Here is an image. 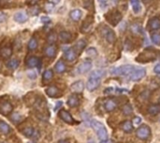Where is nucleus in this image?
<instances>
[{"label": "nucleus", "mask_w": 160, "mask_h": 143, "mask_svg": "<svg viewBox=\"0 0 160 143\" xmlns=\"http://www.w3.org/2000/svg\"><path fill=\"white\" fill-rule=\"evenodd\" d=\"M160 56V51L157 50L147 49L136 58V61L139 63H148L151 61H155Z\"/></svg>", "instance_id": "1"}, {"label": "nucleus", "mask_w": 160, "mask_h": 143, "mask_svg": "<svg viewBox=\"0 0 160 143\" xmlns=\"http://www.w3.org/2000/svg\"><path fill=\"white\" fill-rule=\"evenodd\" d=\"M90 125L92 126V128L97 132L98 137L101 141L108 140V132H107V130L105 128V126H104L100 122L93 120V121H91Z\"/></svg>", "instance_id": "2"}, {"label": "nucleus", "mask_w": 160, "mask_h": 143, "mask_svg": "<svg viewBox=\"0 0 160 143\" xmlns=\"http://www.w3.org/2000/svg\"><path fill=\"white\" fill-rule=\"evenodd\" d=\"M135 70V67L133 66H122L118 67H113L111 68L110 72L113 75H117V76H127V75L132 74V72Z\"/></svg>", "instance_id": "3"}, {"label": "nucleus", "mask_w": 160, "mask_h": 143, "mask_svg": "<svg viewBox=\"0 0 160 143\" xmlns=\"http://www.w3.org/2000/svg\"><path fill=\"white\" fill-rule=\"evenodd\" d=\"M105 18H106V20L111 23V25L116 26L118 23L121 22V20H122V14L117 10H113L109 11V12H108L105 15Z\"/></svg>", "instance_id": "4"}, {"label": "nucleus", "mask_w": 160, "mask_h": 143, "mask_svg": "<svg viewBox=\"0 0 160 143\" xmlns=\"http://www.w3.org/2000/svg\"><path fill=\"white\" fill-rule=\"evenodd\" d=\"M101 34L104 38H105L106 40L111 43V44H113V43H114L115 39H116V37H115V33L114 31L110 28L109 26H103L102 29H101Z\"/></svg>", "instance_id": "5"}, {"label": "nucleus", "mask_w": 160, "mask_h": 143, "mask_svg": "<svg viewBox=\"0 0 160 143\" xmlns=\"http://www.w3.org/2000/svg\"><path fill=\"white\" fill-rule=\"evenodd\" d=\"M136 135H137V137L139 138H141V140H147L151 135L150 127L147 126V125L139 126L138 128V130H137V132H136Z\"/></svg>", "instance_id": "6"}, {"label": "nucleus", "mask_w": 160, "mask_h": 143, "mask_svg": "<svg viewBox=\"0 0 160 143\" xmlns=\"http://www.w3.org/2000/svg\"><path fill=\"white\" fill-rule=\"evenodd\" d=\"M146 75V70L142 67H139V68L135 69L132 74L129 76L130 81H141L142 78H144Z\"/></svg>", "instance_id": "7"}, {"label": "nucleus", "mask_w": 160, "mask_h": 143, "mask_svg": "<svg viewBox=\"0 0 160 143\" xmlns=\"http://www.w3.org/2000/svg\"><path fill=\"white\" fill-rule=\"evenodd\" d=\"M118 103L115 98H108L104 101V108L107 111H113L117 108Z\"/></svg>", "instance_id": "8"}, {"label": "nucleus", "mask_w": 160, "mask_h": 143, "mask_svg": "<svg viewBox=\"0 0 160 143\" xmlns=\"http://www.w3.org/2000/svg\"><path fill=\"white\" fill-rule=\"evenodd\" d=\"M59 117L60 119H61L62 121H64L65 122H67V124H69V125H73L74 124V120H73V118L72 116L70 115L69 112H67V110H60V112H59Z\"/></svg>", "instance_id": "9"}, {"label": "nucleus", "mask_w": 160, "mask_h": 143, "mask_svg": "<svg viewBox=\"0 0 160 143\" xmlns=\"http://www.w3.org/2000/svg\"><path fill=\"white\" fill-rule=\"evenodd\" d=\"M100 84V79H93V78H89L86 84V88L88 89V91L90 92H93L95 89L98 88Z\"/></svg>", "instance_id": "10"}, {"label": "nucleus", "mask_w": 160, "mask_h": 143, "mask_svg": "<svg viewBox=\"0 0 160 143\" xmlns=\"http://www.w3.org/2000/svg\"><path fill=\"white\" fill-rule=\"evenodd\" d=\"M64 58L69 62H73L76 60L77 53H76V51H74L73 48H69V49H67L65 51V53H64Z\"/></svg>", "instance_id": "11"}, {"label": "nucleus", "mask_w": 160, "mask_h": 143, "mask_svg": "<svg viewBox=\"0 0 160 143\" xmlns=\"http://www.w3.org/2000/svg\"><path fill=\"white\" fill-rule=\"evenodd\" d=\"M93 22H94V18L92 16H88V17L84 20V22L82 25V33H87L91 30V27L92 25H93Z\"/></svg>", "instance_id": "12"}, {"label": "nucleus", "mask_w": 160, "mask_h": 143, "mask_svg": "<svg viewBox=\"0 0 160 143\" xmlns=\"http://www.w3.org/2000/svg\"><path fill=\"white\" fill-rule=\"evenodd\" d=\"M92 68V62L89 60L83 61L81 65L79 66L78 67V72L80 74H84L88 71H90V69Z\"/></svg>", "instance_id": "13"}, {"label": "nucleus", "mask_w": 160, "mask_h": 143, "mask_svg": "<svg viewBox=\"0 0 160 143\" xmlns=\"http://www.w3.org/2000/svg\"><path fill=\"white\" fill-rule=\"evenodd\" d=\"M70 89L73 93L80 94V93L82 92L83 89H84V83H83L82 81H77L71 84Z\"/></svg>", "instance_id": "14"}, {"label": "nucleus", "mask_w": 160, "mask_h": 143, "mask_svg": "<svg viewBox=\"0 0 160 143\" xmlns=\"http://www.w3.org/2000/svg\"><path fill=\"white\" fill-rule=\"evenodd\" d=\"M14 21L18 23H25L27 20H28V14L25 11H20V12H17L14 15Z\"/></svg>", "instance_id": "15"}, {"label": "nucleus", "mask_w": 160, "mask_h": 143, "mask_svg": "<svg viewBox=\"0 0 160 143\" xmlns=\"http://www.w3.org/2000/svg\"><path fill=\"white\" fill-rule=\"evenodd\" d=\"M13 109L12 105L10 102H4L3 104L0 106V113L3 115H8L10 114Z\"/></svg>", "instance_id": "16"}, {"label": "nucleus", "mask_w": 160, "mask_h": 143, "mask_svg": "<svg viewBox=\"0 0 160 143\" xmlns=\"http://www.w3.org/2000/svg\"><path fill=\"white\" fill-rule=\"evenodd\" d=\"M148 28L151 30H158L160 29V20L157 17H154L150 19L148 23Z\"/></svg>", "instance_id": "17"}, {"label": "nucleus", "mask_w": 160, "mask_h": 143, "mask_svg": "<svg viewBox=\"0 0 160 143\" xmlns=\"http://www.w3.org/2000/svg\"><path fill=\"white\" fill-rule=\"evenodd\" d=\"M46 94L47 95H49L50 97H58L61 96L60 95V92L56 86H51L49 88L46 89Z\"/></svg>", "instance_id": "18"}, {"label": "nucleus", "mask_w": 160, "mask_h": 143, "mask_svg": "<svg viewBox=\"0 0 160 143\" xmlns=\"http://www.w3.org/2000/svg\"><path fill=\"white\" fill-rule=\"evenodd\" d=\"M44 51H45V54L47 55L48 57L53 58L57 53V48L55 45H49L48 47H46V49Z\"/></svg>", "instance_id": "19"}, {"label": "nucleus", "mask_w": 160, "mask_h": 143, "mask_svg": "<svg viewBox=\"0 0 160 143\" xmlns=\"http://www.w3.org/2000/svg\"><path fill=\"white\" fill-rule=\"evenodd\" d=\"M86 44H87L86 40H84V39H80L73 48L74 51H76V53H81L82 51L86 47Z\"/></svg>", "instance_id": "20"}, {"label": "nucleus", "mask_w": 160, "mask_h": 143, "mask_svg": "<svg viewBox=\"0 0 160 143\" xmlns=\"http://www.w3.org/2000/svg\"><path fill=\"white\" fill-rule=\"evenodd\" d=\"M59 38L63 42H69L72 39V35L67 31H62L59 34Z\"/></svg>", "instance_id": "21"}, {"label": "nucleus", "mask_w": 160, "mask_h": 143, "mask_svg": "<svg viewBox=\"0 0 160 143\" xmlns=\"http://www.w3.org/2000/svg\"><path fill=\"white\" fill-rule=\"evenodd\" d=\"M54 69L55 71H56L57 73L59 74H62L66 71L67 69V66L65 62H64L63 60H59L56 64H55V66H54Z\"/></svg>", "instance_id": "22"}, {"label": "nucleus", "mask_w": 160, "mask_h": 143, "mask_svg": "<svg viewBox=\"0 0 160 143\" xmlns=\"http://www.w3.org/2000/svg\"><path fill=\"white\" fill-rule=\"evenodd\" d=\"M121 129L126 133H130L133 130V125H132V122L130 121H125L123 122L121 125H120Z\"/></svg>", "instance_id": "23"}, {"label": "nucleus", "mask_w": 160, "mask_h": 143, "mask_svg": "<svg viewBox=\"0 0 160 143\" xmlns=\"http://www.w3.org/2000/svg\"><path fill=\"white\" fill-rule=\"evenodd\" d=\"M82 15V10H81L75 9V10L70 11L69 17L71 18V20H73V21L77 22V21H79V20H81Z\"/></svg>", "instance_id": "24"}, {"label": "nucleus", "mask_w": 160, "mask_h": 143, "mask_svg": "<svg viewBox=\"0 0 160 143\" xmlns=\"http://www.w3.org/2000/svg\"><path fill=\"white\" fill-rule=\"evenodd\" d=\"M67 105H69L70 108H75V107H78L80 105V100L79 97L76 94L71 95L67 100Z\"/></svg>", "instance_id": "25"}, {"label": "nucleus", "mask_w": 160, "mask_h": 143, "mask_svg": "<svg viewBox=\"0 0 160 143\" xmlns=\"http://www.w3.org/2000/svg\"><path fill=\"white\" fill-rule=\"evenodd\" d=\"M38 64H39V60L35 56H30L27 58L25 61V65L28 67H35V66H37Z\"/></svg>", "instance_id": "26"}, {"label": "nucleus", "mask_w": 160, "mask_h": 143, "mask_svg": "<svg viewBox=\"0 0 160 143\" xmlns=\"http://www.w3.org/2000/svg\"><path fill=\"white\" fill-rule=\"evenodd\" d=\"M12 54V49L10 47H3L1 50H0V55L3 58H10Z\"/></svg>", "instance_id": "27"}, {"label": "nucleus", "mask_w": 160, "mask_h": 143, "mask_svg": "<svg viewBox=\"0 0 160 143\" xmlns=\"http://www.w3.org/2000/svg\"><path fill=\"white\" fill-rule=\"evenodd\" d=\"M148 112L151 115H157L160 113V104H152L148 107Z\"/></svg>", "instance_id": "28"}, {"label": "nucleus", "mask_w": 160, "mask_h": 143, "mask_svg": "<svg viewBox=\"0 0 160 143\" xmlns=\"http://www.w3.org/2000/svg\"><path fill=\"white\" fill-rule=\"evenodd\" d=\"M130 3H131L132 9H133V11H134L135 13L141 12V2H139V0H130Z\"/></svg>", "instance_id": "29"}, {"label": "nucleus", "mask_w": 160, "mask_h": 143, "mask_svg": "<svg viewBox=\"0 0 160 143\" xmlns=\"http://www.w3.org/2000/svg\"><path fill=\"white\" fill-rule=\"evenodd\" d=\"M104 75H105V71L103 69H97V70H94L93 72L90 74V77L89 78H93V79H100Z\"/></svg>", "instance_id": "30"}, {"label": "nucleus", "mask_w": 160, "mask_h": 143, "mask_svg": "<svg viewBox=\"0 0 160 143\" xmlns=\"http://www.w3.org/2000/svg\"><path fill=\"white\" fill-rule=\"evenodd\" d=\"M19 65H20V61L18 59H11V60H10L7 63V66L9 67L10 69H12V70L17 69Z\"/></svg>", "instance_id": "31"}, {"label": "nucleus", "mask_w": 160, "mask_h": 143, "mask_svg": "<svg viewBox=\"0 0 160 143\" xmlns=\"http://www.w3.org/2000/svg\"><path fill=\"white\" fill-rule=\"evenodd\" d=\"M0 132L3 134H9L10 132V126L6 122L0 121Z\"/></svg>", "instance_id": "32"}, {"label": "nucleus", "mask_w": 160, "mask_h": 143, "mask_svg": "<svg viewBox=\"0 0 160 143\" xmlns=\"http://www.w3.org/2000/svg\"><path fill=\"white\" fill-rule=\"evenodd\" d=\"M53 77H54V72H53V70H52V69H48V70H46L45 72L43 73V76H42L43 81H46V82L50 81L51 79H53Z\"/></svg>", "instance_id": "33"}, {"label": "nucleus", "mask_w": 160, "mask_h": 143, "mask_svg": "<svg viewBox=\"0 0 160 143\" xmlns=\"http://www.w3.org/2000/svg\"><path fill=\"white\" fill-rule=\"evenodd\" d=\"M57 40V35L54 32H50L47 36V41L50 43L51 45H53V43L56 42Z\"/></svg>", "instance_id": "34"}, {"label": "nucleus", "mask_w": 160, "mask_h": 143, "mask_svg": "<svg viewBox=\"0 0 160 143\" xmlns=\"http://www.w3.org/2000/svg\"><path fill=\"white\" fill-rule=\"evenodd\" d=\"M27 47H28V50L29 51H34V50H36L38 48V40L35 38H30V40L28 41V45H27Z\"/></svg>", "instance_id": "35"}, {"label": "nucleus", "mask_w": 160, "mask_h": 143, "mask_svg": "<svg viewBox=\"0 0 160 143\" xmlns=\"http://www.w3.org/2000/svg\"><path fill=\"white\" fill-rule=\"evenodd\" d=\"M83 7L88 10H94V0H82Z\"/></svg>", "instance_id": "36"}, {"label": "nucleus", "mask_w": 160, "mask_h": 143, "mask_svg": "<svg viewBox=\"0 0 160 143\" xmlns=\"http://www.w3.org/2000/svg\"><path fill=\"white\" fill-rule=\"evenodd\" d=\"M22 119H23L22 115L19 114L18 112H15L10 116V120H11V122H13V124H18V122H20L22 121Z\"/></svg>", "instance_id": "37"}, {"label": "nucleus", "mask_w": 160, "mask_h": 143, "mask_svg": "<svg viewBox=\"0 0 160 143\" xmlns=\"http://www.w3.org/2000/svg\"><path fill=\"white\" fill-rule=\"evenodd\" d=\"M34 129H33V127H25V128H23V135H25V137L27 138H32V136H33V134H34Z\"/></svg>", "instance_id": "38"}, {"label": "nucleus", "mask_w": 160, "mask_h": 143, "mask_svg": "<svg viewBox=\"0 0 160 143\" xmlns=\"http://www.w3.org/2000/svg\"><path fill=\"white\" fill-rule=\"evenodd\" d=\"M86 54L87 56H89L91 58H95L98 56V51H97V49L95 48H89L87 51H86Z\"/></svg>", "instance_id": "39"}, {"label": "nucleus", "mask_w": 160, "mask_h": 143, "mask_svg": "<svg viewBox=\"0 0 160 143\" xmlns=\"http://www.w3.org/2000/svg\"><path fill=\"white\" fill-rule=\"evenodd\" d=\"M132 112H133V109H132V107L129 104H126L123 107V113L125 115H130Z\"/></svg>", "instance_id": "40"}, {"label": "nucleus", "mask_w": 160, "mask_h": 143, "mask_svg": "<svg viewBox=\"0 0 160 143\" xmlns=\"http://www.w3.org/2000/svg\"><path fill=\"white\" fill-rule=\"evenodd\" d=\"M28 12L31 15L36 16V15H38L39 12H41V9H39L38 6H33V7H31L30 9L28 10Z\"/></svg>", "instance_id": "41"}, {"label": "nucleus", "mask_w": 160, "mask_h": 143, "mask_svg": "<svg viewBox=\"0 0 160 143\" xmlns=\"http://www.w3.org/2000/svg\"><path fill=\"white\" fill-rule=\"evenodd\" d=\"M152 40L157 45H160V34H153L152 35Z\"/></svg>", "instance_id": "42"}, {"label": "nucleus", "mask_w": 160, "mask_h": 143, "mask_svg": "<svg viewBox=\"0 0 160 143\" xmlns=\"http://www.w3.org/2000/svg\"><path fill=\"white\" fill-rule=\"evenodd\" d=\"M54 9V4H53V3H47L46 4V6H45V10H46V11L47 12H52L53 11V10Z\"/></svg>", "instance_id": "43"}, {"label": "nucleus", "mask_w": 160, "mask_h": 143, "mask_svg": "<svg viewBox=\"0 0 160 143\" xmlns=\"http://www.w3.org/2000/svg\"><path fill=\"white\" fill-rule=\"evenodd\" d=\"M141 122V117H135L133 119V122H132V125L134 126H139Z\"/></svg>", "instance_id": "44"}, {"label": "nucleus", "mask_w": 160, "mask_h": 143, "mask_svg": "<svg viewBox=\"0 0 160 143\" xmlns=\"http://www.w3.org/2000/svg\"><path fill=\"white\" fill-rule=\"evenodd\" d=\"M99 5H100V8H102V9H105V8L108 6V1L109 0H98Z\"/></svg>", "instance_id": "45"}, {"label": "nucleus", "mask_w": 160, "mask_h": 143, "mask_svg": "<svg viewBox=\"0 0 160 143\" xmlns=\"http://www.w3.org/2000/svg\"><path fill=\"white\" fill-rule=\"evenodd\" d=\"M27 76H28L30 79H36V77H37V73H36V71H34V70H30L27 72Z\"/></svg>", "instance_id": "46"}, {"label": "nucleus", "mask_w": 160, "mask_h": 143, "mask_svg": "<svg viewBox=\"0 0 160 143\" xmlns=\"http://www.w3.org/2000/svg\"><path fill=\"white\" fill-rule=\"evenodd\" d=\"M149 95H150V92L148 90H146L141 94V97L143 98V99H148V98H149Z\"/></svg>", "instance_id": "47"}, {"label": "nucleus", "mask_w": 160, "mask_h": 143, "mask_svg": "<svg viewBox=\"0 0 160 143\" xmlns=\"http://www.w3.org/2000/svg\"><path fill=\"white\" fill-rule=\"evenodd\" d=\"M41 20L43 23H49L51 22V19L49 17H47V16H43V17H41Z\"/></svg>", "instance_id": "48"}, {"label": "nucleus", "mask_w": 160, "mask_h": 143, "mask_svg": "<svg viewBox=\"0 0 160 143\" xmlns=\"http://www.w3.org/2000/svg\"><path fill=\"white\" fill-rule=\"evenodd\" d=\"M6 19H7V16L5 13H3V12H0V23H3V22H5L6 21Z\"/></svg>", "instance_id": "49"}, {"label": "nucleus", "mask_w": 160, "mask_h": 143, "mask_svg": "<svg viewBox=\"0 0 160 143\" xmlns=\"http://www.w3.org/2000/svg\"><path fill=\"white\" fill-rule=\"evenodd\" d=\"M62 105H63V102H62V101H59V102H57V103H56V106H55V108H54V110H55V111L58 110V109L61 108Z\"/></svg>", "instance_id": "50"}, {"label": "nucleus", "mask_w": 160, "mask_h": 143, "mask_svg": "<svg viewBox=\"0 0 160 143\" xmlns=\"http://www.w3.org/2000/svg\"><path fill=\"white\" fill-rule=\"evenodd\" d=\"M154 70H155V73L160 74V64H158V65H157V66H155Z\"/></svg>", "instance_id": "51"}, {"label": "nucleus", "mask_w": 160, "mask_h": 143, "mask_svg": "<svg viewBox=\"0 0 160 143\" xmlns=\"http://www.w3.org/2000/svg\"><path fill=\"white\" fill-rule=\"evenodd\" d=\"M38 1V0H27V4H29V5H34L35 6V4L37 3Z\"/></svg>", "instance_id": "52"}, {"label": "nucleus", "mask_w": 160, "mask_h": 143, "mask_svg": "<svg viewBox=\"0 0 160 143\" xmlns=\"http://www.w3.org/2000/svg\"><path fill=\"white\" fill-rule=\"evenodd\" d=\"M38 136H39V135H38V131L35 130V131H34L33 136H32V138H38Z\"/></svg>", "instance_id": "53"}, {"label": "nucleus", "mask_w": 160, "mask_h": 143, "mask_svg": "<svg viewBox=\"0 0 160 143\" xmlns=\"http://www.w3.org/2000/svg\"><path fill=\"white\" fill-rule=\"evenodd\" d=\"M101 143H113V141H111V140H107L101 141Z\"/></svg>", "instance_id": "54"}, {"label": "nucleus", "mask_w": 160, "mask_h": 143, "mask_svg": "<svg viewBox=\"0 0 160 143\" xmlns=\"http://www.w3.org/2000/svg\"><path fill=\"white\" fill-rule=\"evenodd\" d=\"M60 2V0H52V3L53 4H58Z\"/></svg>", "instance_id": "55"}, {"label": "nucleus", "mask_w": 160, "mask_h": 143, "mask_svg": "<svg viewBox=\"0 0 160 143\" xmlns=\"http://www.w3.org/2000/svg\"><path fill=\"white\" fill-rule=\"evenodd\" d=\"M58 143H69V141H67V140H60Z\"/></svg>", "instance_id": "56"}, {"label": "nucleus", "mask_w": 160, "mask_h": 143, "mask_svg": "<svg viewBox=\"0 0 160 143\" xmlns=\"http://www.w3.org/2000/svg\"><path fill=\"white\" fill-rule=\"evenodd\" d=\"M157 79H160V74H158V77H157Z\"/></svg>", "instance_id": "57"}, {"label": "nucleus", "mask_w": 160, "mask_h": 143, "mask_svg": "<svg viewBox=\"0 0 160 143\" xmlns=\"http://www.w3.org/2000/svg\"><path fill=\"white\" fill-rule=\"evenodd\" d=\"M88 143H95V142H93V141H90V142H88Z\"/></svg>", "instance_id": "58"}, {"label": "nucleus", "mask_w": 160, "mask_h": 143, "mask_svg": "<svg viewBox=\"0 0 160 143\" xmlns=\"http://www.w3.org/2000/svg\"><path fill=\"white\" fill-rule=\"evenodd\" d=\"M28 143H35V142H33V141H30V142H28Z\"/></svg>", "instance_id": "59"}, {"label": "nucleus", "mask_w": 160, "mask_h": 143, "mask_svg": "<svg viewBox=\"0 0 160 143\" xmlns=\"http://www.w3.org/2000/svg\"><path fill=\"white\" fill-rule=\"evenodd\" d=\"M0 68H1V63H0Z\"/></svg>", "instance_id": "60"}, {"label": "nucleus", "mask_w": 160, "mask_h": 143, "mask_svg": "<svg viewBox=\"0 0 160 143\" xmlns=\"http://www.w3.org/2000/svg\"><path fill=\"white\" fill-rule=\"evenodd\" d=\"M113 2H115V1H116V0H113Z\"/></svg>", "instance_id": "61"}, {"label": "nucleus", "mask_w": 160, "mask_h": 143, "mask_svg": "<svg viewBox=\"0 0 160 143\" xmlns=\"http://www.w3.org/2000/svg\"><path fill=\"white\" fill-rule=\"evenodd\" d=\"M159 101H160V98H159Z\"/></svg>", "instance_id": "62"}]
</instances>
